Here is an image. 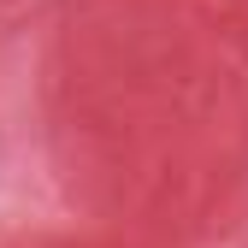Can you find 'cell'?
I'll return each mask as SVG.
<instances>
[]
</instances>
